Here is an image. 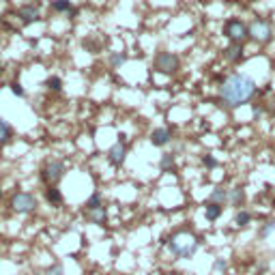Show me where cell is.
<instances>
[{
  "label": "cell",
  "mask_w": 275,
  "mask_h": 275,
  "mask_svg": "<svg viewBox=\"0 0 275 275\" xmlns=\"http://www.w3.org/2000/svg\"><path fill=\"white\" fill-rule=\"evenodd\" d=\"M9 138H11V127H9L7 121H3V118H0V144L9 142Z\"/></svg>",
  "instance_id": "obj_20"
},
{
  "label": "cell",
  "mask_w": 275,
  "mask_h": 275,
  "mask_svg": "<svg viewBox=\"0 0 275 275\" xmlns=\"http://www.w3.org/2000/svg\"><path fill=\"white\" fill-rule=\"evenodd\" d=\"M228 200L232 202V207H241V204L245 202V191H243V187H234L230 194H228Z\"/></svg>",
  "instance_id": "obj_16"
},
{
  "label": "cell",
  "mask_w": 275,
  "mask_h": 275,
  "mask_svg": "<svg viewBox=\"0 0 275 275\" xmlns=\"http://www.w3.org/2000/svg\"><path fill=\"white\" fill-rule=\"evenodd\" d=\"M226 200H228V191L224 187H215L209 196V202H215V204H224Z\"/></svg>",
  "instance_id": "obj_15"
},
{
  "label": "cell",
  "mask_w": 275,
  "mask_h": 275,
  "mask_svg": "<svg viewBox=\"0 0 275 275\" xmlns=\"http://www.w3.org/2000/svg\"><path fill=\"white\" fill-rule=\"evenodd\" d=\"M250 222H252V213H250V211H239V213L234 215V224L239 226V228H245Z\"/></svg>",
  "instance_id": "obj_18"
},
{
  "label": "cell",
  "mask_w": 275,
  "mask_h": 275,
  "mask_svg": "<svg viewBox=\"0 0 275 275\" xmlns=\"http://www.w3.org/2000/svg\"><path fill=\"white\" fill-rule=\"evenodd\" d=\"M250 37L254 41H258V43H267L271 41V37H273V28H271V24L267 20H254L250 24Z\"/></svg>",
  "instance_id": "obj_5"
},
{
  "label": "cell",
  "mask_w": 275,
  "mask_h": 275,
  "mask_svg": "<svg viewBox=\"0 0 275 275\" xmlns=\"http://www.w3.org/2000/svg\"><path fill=\"white\" fill-rule=\"evenodd\" d=\"M125 60H127L125 54H112V58H110V65H112V67H121Z\"/></svg>",
  "instance_id": "obj_24"
},
{
  "label": "cell",
  "mask_w": 275,
  "mask_h": 275,
  "mask_svg": "<svg viewBox=\"0 0 275 275\" xmlns=\"http://www.w3.org/2000/svg\"><path fill=\"white\" fill-rule=\"evenodd\" d=\"M254 95H256L254 80L250 76H243V73H232L219 86V97L228 108H239L250 101Z\"/></svg>",
  "instance_id": "obj_1"
},
{
  "label": "cell",
  "mask_w": 275,
  "mask_h": 275,
  "mask_svg": "<svg viewBox=\"0 0 275 275\" xmlns=\"http://www.w3.org/2000/svg\"><path fill=\"white\" fill-rule=\"evenodd\" d=\"M48 275H65V269H62V264H52V267L48 269Z\"/></svg>",
  "instance_id": "obj_26"
},
{
  "label": "cell",
  "mask_w": 275,
  "mask_h": 275,
  "mask_svg": "<svg viewBox=\"0 0 275 275\" xmlns=\"http://www.w3.org/2000/svg\"><path fill=\"white\" fill-rule=\"evenodd\" d=\"M0 24H3V20H0Z\"/></svg>",
  "instance_id": "obj_30"
},
{
  "label": "cell",
  "mask_w": 275,
  "mask_h": 275,
  "mask_svg": "<svg viewBox=\"0 0 275 275\" xmlns=\"http://www.w3.org/2000/svg\"><path fill=\"white\" fill-rule=\"evenodd\" d=\"M52 9L54 11H58V13H65V11H73V5L69 3V0H54Z\"/></svg>",
  "instance_id": "obj_19"
},
{
  "label": "cell",
  "mask_w": 275,
  "mask_h": 275,
  "mask_svg": "<svg viewBox=\"0 0 275 275\" xmlns=\"http://www.w3.org/2000/svg\"><path fill=\"white\" fill-rule=\"evenodd\" d=\"M224 56L230 60V62H239L243 58V45L241 43H230L228 48L224 50Z\"/></svg>",
  "instance_id": "obj_10"
},
{
  "label": "cell",
  "mask_w": 275,
  "mask_h": 275,
  "mask_svg": "<svg viewBox=\"0 0 275 275\" xmlns=\"http://www.w3.org/2000/svg\"><path fill=\"white\" fill-rule=\"evenodd\" d=\"M202 163H204L207 168H217V159L213 157V155H204V157H202Z\"/></svg>",
  "instance_id": "obj_27"
},
{
  "label": "cell",
  "mask_w": 275,
  "mask_h": 275,
  "mask_svg": "<svg viewBox=\"0 0 275 275\" xmlns=\"http://www.w3.org/2000/svg\"><path fill=\"white\" fill-rule=\"evenodd\" d=\"M273 232H275V219H271V222H267V224H264V226L260 228L258 236H260V239H267V236H269V234H273Z\"/></svg>",
  "instance_id": "obj_22"
},
{
  "label": "cell",
  "mask_w": 275,
  "mask_h": 275,
  "mask_svg": "<svg viewBox=\"0 0 275 275\" xmlns=\"http://www.w3.org/2000/svg\"><path fill=\"white\" fill-rule=\"evenodd\" d=\"M20 17H22L24 24H32V22L39 20V9L32 7V5H26V7L20 9Z\"/></svg>",
  "instance_id": "obj_11"
},
{
  "label": "cell",
  "mask_w": 275,
  "mask_h": 275,
  "mask_svg": "<svg viewBox=\"0 0 275 275\" xmlns=\"http://www.w3.org/2000/svg\"><path fill=\"white\" fill-rule=\"evenodd\" d=\"M101 207H104V202H101V196H99L97 191H95V194L88 198V202H86V211H95V209H101Z\"/></svg>",
  "instance_id": "obj_21"
},
{
  "label": "cell",
  "mask_w": 275,
  "mask_h": 275,
  "mask_svg": "<svg viewBox=\"0 0 275 275\" xmlns=\"http://www.w3.org/2000/svg\"><path fill=\"white\" fill-rule=\"evenodd\" d=\"M125 157H127V146H125V135L121 133V135H118V142L112 146V149H110L108 159H110L112 166H123Z\"/></svg>",
  "instance_id": "obj_8"
},
{
  "label": "cell",
  "mask_w": 275,
  "mask_h": 275,
  "mask_svg": "<svg viewBox=\"0 0 275 275\" xmlns=\"http://www.w3.org/2000/svg\"><path fill=\"white\" fill-rule=\"evenodd\" d=\"M202 239H196V236H187V234H174L172 239L168 241L170 252L177 256V258H191L196 252Z\"/></svg>",
  "instance_id": "obj_2"
},
{
  "label": "cell",
  "mask_w": 275,
  "mask_h": 275,
  "mask_svg": "<svg viewBox=\"0 0 275 275\" xmlns=\"http://www.w3.org/2000/svg\"><path fill=\"white\" fill-rule=\"evenodd\" d=\"M45 86H48L50 90H60V88H62V80L56 78V76H52V78L45 80Z\"/></svg>",
  "instance_id": "obj_23"
},
{
  "label": "cell",
  "mask_w": 275,
  "mask_h": 275,
  "mask_svg": "<svg viewBox=\"0 0 275 275\" xmlns=\"http://www.w3.org/2000/svg\"><path fill=\"white\" fill-rule=\"evenodd\" d=\"M62 174H65V163L62 161H48L43 166V170H41V179H43V183L45 185H56V183L62 179Z\"/></svg>",
  "instance_id": "obj_3"
},
{
  "label": "cell",
  "mask_w": 275,
  "mask_h": 275,
  "mask_svg": "<svg viewBox=\"0 0 275 275\" xmlns=\"http://www.w3.org/2000/svg\"><path fill=\"white\" fill-rule=\"evenodd\" d=\"M226 269H228V262H226L224 258H217L215 264H213V271H215V273H224Z\"/></svg>",
  "instance_id": "obj_25"
},
{
  "label": "cell",
  "mask_w": 275,
  "mask_h": 275,
  "mask_svg": "<svg viewBox=\"0 0 275 275\" xmlns=\"http://www.w3.org/2000/svg\"><path fill=\"white\" fill-rule=\"evenodd\" d=\"M224 35L230 39L232 43H241L243 39L250 37V28L241 22V20H228L224 24Z\"/></svg>",
  "instance_id": "obj_4"
},
{
  "label": "cell",
  "mask_w": 275,
  "mask_h": 275,
  "mask_svg": "<svg viewBox=\"0 0 275 275\" xmlns=\"http://www.w3.org/2000/svg\"><path fill=\"white\" fill-rule=\"evenodd\" d=\"M170 138H172V133H170V129H155L153 133H151V142H153V146H166L168 142H170Z\"/></svg>",
  "instance_id": "obj_9"
},
{
  "label": "cell",
  "mask_w": 275,
  "mask_h": 275,
  "mask_svg": "<svg viewBox=\"0 0 275 275\" xmlns=\"http://www.w3.org/2000/svg\"><path fill=\"white\" fill-rule=\"evenodd\" d=\"M45 198H48V202L54 204V207L62 202V194H60V189H56V185H50L48 189H45Z\"/></svg>",
  "instance_id": "obj_14"
},
{
  "label": "cell",
  "mask_w": 275,
  "mask_h": 275,
  "mask_svg": "<svg viewBox=\"0 0 275 275\" xmlns=\"http://www.w3.org/2000/svg\"><path fill=\"white\" fill-rule=\"evenodd\" d=\"M181 60L177 54H170V52H159L157 56H155V69L159 73H174L179 69Z\"/></svg>",
  "instance_id": "obj_6"
},
{
  "label": "cell",
  "mask_w": 275,
  "mask_h": 275,
  "mask_svg": "<svg viewBox=\"0 0 275 275\" xmlns=\"http://www.w3.org/2000/svg\"><path fill=\"white\" fill-rule=\"evenodd\" d=\"M11 209L15 213H32L37 209V198L32 194H26V191H20L11 198Z\"/></svg>",
  "instance_id": "obj_7"
},
{
  "label": "cell",
  "mask_w": 275,
  "mask_h": 275,
  "mask_svg": "<svg viewBox=\"0 0 275 275\" xmlns=\"http://www.w3.org/2000/svg\"><path fill=\"white\" fill-rule=\"evenodd\" d=\"M0 73H3V65H0Z\"/></svg>",
  "instance_id": "obj_29"
},
{
  "label": "cell",
  "mask_w": 275,
  "mask_h": 275,
  "mask_svg": "<svg viewBox=\"0 0 275 275\" xmlns=\"http://www.w3.org/2000/svg\"><path fill=\"white\" fill-rule=\"evenodd\" d=\"M11 90H13V95H17V97H24V88H22L20 82H13V84H11Z\"/></svg>",
  "instance_id": "obj_28"
},
{
  "label": "cell",
  "mask_w": 275,
  "mask_h": 275,
  "mask_svg": "<svg viewBox=\"0 0 275 275\" xmlns=\"http://www.w3.org/2000/svg\"><path fill=\"white\" fill-rule=\"evenodd\" d=\"M174 166H177V163H174V155H172V153H166V155L161 157V161H159V168H161L163 172H172Z\"/></svg>",
  "instance_id": "obj_17"
},
{
  "label": "cell",
  "mask_w": 275,
  "mask_h": 275,
  "mask_svg": "<svg viewBox=\"0 0 275 275\" xmlns=\"http://www.w3.org/2000/svg\"><path fill=\"white\" fill-rule=\"evenodd\" d=\"M224 213V204H215V202H207L204 204V217L209 219V222H215V219H219Z\"/></svg>",
  "instance_id": "obj_12"
},
{
  "label": "cell",
  "mask_w": 275,
  "mask_h": 275,
  "mask_svg": "<svg viewBox=\"0 0 275 275\" xmlns=\"http://www.w3.org/2000/svg\"><path fill=\"white\" fill-rule=\"evenodd\" d=\"M86 219L88 222H93L97 226H104L108 222V213H106V209H95V211H86Z\"/></svg>",
  "instance_id": "obj_13"
}]
</instances>
